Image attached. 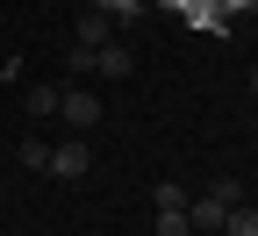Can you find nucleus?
<instances>
[{"label": "nucleus", "mask_w": 258, "mask_h": 236, "mask_svg": "<svg viewBox=\"0 0 258 236\" xmlns=\"http://www.w3.org/2000/svg\"><path fill=\"white\" fill-rule=\"evenodd\" d=\"M108 36H115V29H108V8H86V15H79V43H86V50H101Z\"/></svg>", "instance_id": "nucleus-5"}, {"label": "nucleus", "mask_w": 258, "mask_h": 236, "mask_svg": "<svg viewBox=\"0 0 258 236\" xmlns=\"http://www.w3.org/2000/svg\"><path fill=\"white\" fill-rule=\"evenodd\" d=\"M57 122L72 129V136H86V129H101V100H93L86 86H64V100H57Z\"/></svg>", "instance_id": "nucleus-1"}, {"label": "nucleus", "mask_w": 258, "mask_h": 236, "mask_svg": "<svg viewBox=\"0 0 258 236\" xmlns=\"http://www.w3.org/2000/svg\"><path fill=\"white\" fill-rule=\"evenodd\" d=\"M93 72H101V79H129V72H137V57H129V43H101V50H93Z\"/></svg>", "instance_id": "nucleus-3"}, {"label": "nucleus", "mask_w": 258, "mask_h": 236, "mask_svg": "<svg viewBox=\"0 0 258 236\" xmlns=\"http://www.w3.org/2000/svg\"><path fill=\"white\" fill-rule=\"evenodd\" d=\"M222 236H258V208H251V200H237V208H230V222H222Z\"/></svg>", "instance_id": "nucleus-6"}, {"label": "nucleus", "mask_w": 258, "mask_h": 236, "mask_svg": "<svg viewBox=\"0 0 258 236\" xmlns=\"http://www.w3.org/2000/svg\"><path fill=\"white\" fill-rule=\"evenodd\" d=\"M251 93H258V64H251Z\"/></svg>", "instance_id": "nucleus-9"}, {"label": "nucleus", "mask_w": 258, "mask_h": 236, "mask_svg": "<svg viewBox=\"0 0 258 236\" xmlns=\"http://www.w3.org/2000/svg\"><path fill=\"white\" fill-rule=\"evenodd\" d=\"M22 165H29V172H50V143L29 136V143H22Z\"/></svg>", "instance_id": "nucleus-8"}, {"label": "nucleus", "mask_w": 258, "mask_h": 236, "mask_svg": "<svg viewBox=\"0 0 258 236\" xmlns=\"http://www.w3.org/2000/svg\"><path fill=\"white\" fill-rule=\"evenodd\" d=\"M57 100H64V86H50V79L22 86V108H29V115H57Z\"/></svg>", "instance_id": "nucleus-4"}, {"label": "nucleus", "mask_w": 258, "mask_h": 236, "mask_svg": "<svg viewBox=\"0 0 258 236\" xmlns=\"http://www.w3.org/2000/svg\"><path fill=\"white\" fill-rule=\"evenodd\" d=\"M194 236H222V229H194Z\"/></svg>", "instance_id": "nucleus-10"}, {"label": "nucleus", "mask_w": 258, "mask_h": 236, "mask_svg": "<svg viewBox=\"0 0 258 236\" xmlns=\"http://www.w3.org/2000/svg\"><path fill=\"white\" fill-rule=\"evenodd\" d=\"M93 172V150H86V136H64V143H50V179H86Z\"/></svg>", "instance_id": "nucleus-2"}, {"label": "nucleus", "mask_w": 258, "mask_h": 236, "mask_svg": "<svg viewBox=\"0 0 258 236\" xmlns=\"http://www.w3.org/2000/svg\"><path fill=\"white\" fill-rule=\"evenodd\" d=\"M158 236H194V222H186V208H158Z\"/></svg>", "instance_id": "nucleus-7"}]
</instances>
